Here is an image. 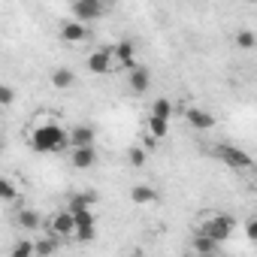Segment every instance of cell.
<instances>
[{
    "label": "cell",
    "mask_w": 257,
    "mask_h": 257,
    "mask_svg": "<svg viewBox=\"0 0 257 257\" xmlns=\"http://www.w3.org/2000/svg\"><path fill=\"white\" fill-rule=\"evenodd\" d=\"M112 55H115V70H127L131 73L140 61H137V46L131 40H118L112 46Z\"/></svg>",
    "instance_id": "cell-6"
},
{
    "label": "cell",
    "mask_w": 257,
    "mask_h": 257,
    "mask_svg": "<svg viewBox=\"0 0 257 257\" xmlns=\"http://www.w3.org/2000/svg\"><path fill=\"white\" fill-rule=\"evenodd\" d=\"M10 257H37V242H31V239H19V242L13 245Z\"/></svg>",
    "instance_id": "cell-20"
},
{
    "label": "cell",
    "mask_w": 257,
    "mask_h": 257,
    "mask_svg": "<svg viewBox=\"0 0 257 257\" xmlns=\"http://www.w3.org/2000/svg\"><path fill=\"white\" fill-rule=\"evenodd\" d=\"M16 224H19L25 233H37L40 227H46V221H43V215H40L37 209H19V215H16Z\"/></svg>",
    "instance_id": "cell-12"
},
{
    "label": "cell",
    "mask_w": 257,
    "mask_h": 257,
    "mask_svg": "<svg viewBox=\"0 0 257 257\" xmlns=\"http://www.w3.org/2000/svg\"><path fill=\"white\" fill-rule=\"evenodd\" d=\"M251 170H254V173H257V158H254V167H251Z\"/></svg>",
    "instance_id": "cell-28"
},
{
    "label": "cell",
    "mask_w": 257,
    "mask_h": 257,
    "mask_svg": "<svg viewBox=\"0 0 257 257\" xmlns=\"http://www.w3.org/2000/svg\"><path fill=\"white\" fill-rule=\"evenodd\" d=\"M131 203H137V206H152V203H158L155 185H146V182L134 185V188H131Z\"/></svg>",
    "instance_id": "cell-13"
},
{
    "label": "cell",
    "mask_w": 257,
    "mask_h": 257,
    "mask_svg": "<svg viewBox=\"0 0 257 257\" xmlns=\"http://www.w3.org/2000/svg\"><path fill=\"white\" fill-rule=\"evenodd\" d=\"M88 37H91V31H88V25H85V22H79V19H70V22H64V25H61V40H64V43H70V46L85 43Z\"/></svg>",
    "instance_id": "cell-9"
},
{
    "label": "cell",
    "mask_w": 257,
    "mask_h": 257,
    "mask_svg": "<svg viewBox=\"0 0 257 257\" xmlns=\"http://www.w3.org/2000/svg\"><path fill=\"white\" fill-rule=\"evenodd\" d=\"M146 131H149L152 137L164 140V137L170 134V118H161V115H152V112H149V118H146Z\"/></svg>",
    "instance_id": "cell-16"
},
{
    "label": "cell",
    "mask_w": 257,
    "mask_h": 257,
    "mask_svg": "<svg viewBox=\"0 0 257 257\" xmlns=\"http://www.w3.org/2000/svg\"><path fill=\"white\" fill-rule=\"evenodd\" d=\"M70 13H73V19L91 25V22H100L106 16V4H103V0H73Z\"/></svg>",
    "instance_id": "cell-5"
},
{
    "label": "cell",
    "mask_w": 257,
    "mask_h": 257,
    "mask_svg": "<svg viewBox=\"0 0 257 257\" xmlns=\"http://www.w3.org/2000/svg\"><path fill=\"white\" fill-rule=\"evenodd\" d=\"M13 103H16V91H13V85H0V106L10 109Z\"/></svg>",
    "instance_id": "cell-26"
},
{
    "label": "cell",
    "mask_w": 257,
    "mask_h": 257,
    "mask_svg": "<svg viewBox=\"0 0 257 257\" xmlns=\"http://www.w3.org/2000/svg\"><path fill=\"white\" fill-rule=\"evenodd\" d=\"M236 46L245 49V52L254 49V46H257V34H254V31H239V34H236Z\"/></svg>",
    "instance_id": "cell-25"
},
{
    "label": "cell",
    "mask_w": 257,
    "mask_h": 257,
    "mask_svg": "<svg viewBox=\"0 0 257 257\" xmlns=\"http://www.w3.org/2000/svg\"><path fill=\"white\" fill-rule=\"evenodd\" d=\"M73 239H76V242H91V239H97V221L76 227V236H73Z\"/></svg>",
    "instance_id": "cell-24"
},
{
    "label": "cell",
    "mask_w": 257,
    "mask_h": 257,
    "mask_svg": "<svg viewBox=\"0 0 257 257\" xmlns=\"http://www.w3.org/2000/svg\"><path fill=\"white\" fill-rule=\"evenodd\" d=\"M245 4H257V0H245Z\"/></svg>",
    "instance_id": "cell-29"
},
{
    "label": "cell",
    "mask_w": 257,
    "mask_h": 257,
    "mask_svg": "<svg viewBox=\"0 0 257 257\" xmlns=\"http://www.w3.org/2000/svg\"><path fill=\"white\" fill-rule=\"evenodd\" d=\"M212 155H215L224 167H230V170H251V167H254V158H251L245 149H239V146H227V143H221V146L212 149Z\"/></svg>",
    "instance_id": "cell-2"
},
{
    "label": "cell",
    "mask_w": 257,
    "mask_h": 257,
    "mask_svg": "<svg viewBox=\"0 0 257 257\" xmlns=\"http://www.w3.org/2000/svg\"><path fill=\"white\" fill-rule=\"evenodd\" d=\"M218 245H221V242H218V239H212V236H209V233H203V230H197V233H194V239H191V251H194V254H215V251H218Z\"/></svg>",
    "instance_id": "cell-15"
},
{
    "label": "cell",
    "mask_w": 257,
    "mask_h": 257,
    "mask_svg": "<svg viewBox=\"0 0 257 257\" xmlns=\"http://www.w3.org/2000/svg\"><path fill=\"white\" fill-rule=\"evenodd\" d=\"M200 230H203V233H209V236H212V239H218V242H227V239L236 233V218H233V215H215V218L203 221V224H200Z\"/></svg>",
    "instance_id": "cell-4"
},
{
    "label": "cell",
    "mask_w": 257,
    "mask_h": 257,
    "mask_svg": "<svg viewBox=\"0 0 257 257\" xmlns=\"http://www.w3.org/2000/svg\"><path fill=\"white\" fill-rule=\"evenodd\" d=\"M245 236H248V239L257 245V218H251V221L245 224Z\"/></svg>",
    "instance_id": "cell-27"
},
{
    "label": "cell",
    "mask_w": 257,
    "mask_h": 257,
    "mask_svg": "<svg viewBox=\"0 0 257 257\" xmlns=\"http://www.w3.org/2000/svg\"><path fill=\"white\" fill-rule=\"evenodd\" d=\"M94 203H97V194H73L67 206H70L73 212H79V209H91Z\"/></svg>",
    "instance_id": "cell-22"
},
{
    "label": "cell",
    "mask_w": 257,
    "mask_h": 257,
    "mask_svg": "<svg viewBox=\"0 0 257 257\" xmlns=\"http://www.w3.org/2000/svg\"><path fill=\"white\" fill-rule=\"evenodd\" d=\"M149 112H152V115H161V118H173V103H170L167 97H158Z\"/></svg>",
    "instance_id": "cell-23"
},
{
    "label": "cell",
    "mask_w": 257,
    "mask_h": 257,
    "mask_svg": "<svg viewBox=\"0 0 257 257\" xmlns=\"http://www.w3.org/2000/svg\"><path fill=\"white\" fill-rule=\"evenodd\" d=\"M94 127L91 124H76V127H70V149H76V146H94Z\"/></svg>",
    "instance_id": "cell-14"
},
{
    "label": "cell",
    "mask_w": 257,
    "mask_h": 257,
    "mask_svg": "<svg viewBox=\"0 0 257 257\" xmlns=\"http://www.w3.org/2000/svg\"><path fill=\"white\" fill-rule=\"evenodd\" d=\"M73 85H76V73H73L70 67H58V70L52 73V88L67 91V88H73Z\"/></svg>",
    "instance_id": "cell-17"
},
{
    "label": "cell",
    "mask_w": 257,
    "mask_h": 257,
    "mask_svg": "<svg viewBox=\"0 0 257 257\" xmlns=\"http://www.w3.org/2000/svg\"><path fill=\"white\" fill-rule=\"evenodd\" d=\"M58 239H61V236H55V233L40 236V239H37V257H49V254H55V251H58Z\"/></svg>",
    "instance_id": "cell-18"
},
{
    "label": "cell",
    "mask_w": 257,
    "mask_h": 257,
    "mask_svg": "<svg viewBox=\"0 0 257 257\" xmlns=\"http://www.w3.org/2000/svg\"><path fill=\"white\" fill-rule=\"evenodd\" d=\"M127 161H131V167L143 170V167L149 164V149H146V146H134L131 152H127Z\"/></svg>",
    "instance_id": "cell-21"
},
{
    "label": "cell",
    "mask_w": 257,
    "mask_h": 257,
    "mask_svg": "<svg viewBox=\"0 0 257 257\" xmlns=\"http://www.w3.org/2000/svg\"><path fill=\"white\" fill-rule=\"evenodd\" d=\"M0 200H4L7 206H13L16 200H19V188H16V182L7 176V179H0Z\"/></svg>",
    "instance_id": "cell-19"
},
{
    "label": "cell",
    "mask_w": 257,
    "mask_h": 257,
    "mask_svg": "<svg viewBox=\"0 0 257 257\" xmlns=\"http://www.w3.org/2000/svg\"><path fill=\"white\" fill-rule=\"evenodd\" d=\"M185 118H188V124L194 127V131H200V134L215 131V115H212L209 109H203V106H191V109H185Z\"/></svg>",
    "instance_id": "cell-8"
},
{
    "label": "cell",
    "mask_w": 257,
    "mask_h": 257,
    "mask_svg": "<svg viewBox=\"0 0 257 257\" xmlns=\"http://www.w3.org/2000/svg\"><path fill=\"white\" fill-rule=\"evenodd\" d=\"M46 230L55 233V236H61V239H73V236H76V215H73V209H70V206L58 209V212L46 221Z\"/></svg>",
    "instance_id": "cell-3"
},
{
    "label": "cell",
    "mask_w": 257,
    "mask_h": 257,
    "mask_svg": "<svg viewBox=\"0 0 257 257\" xmlns=\"http://www.w3.org/2000/svg\"><path fill=\"white\" fill-rule=\"evenodd\" d=\"M85 64H88V73H94V76H106V73L115 70V55H112V49H97V52L88 55Z\"/></svg>",
    "instance_id": "cell-7"
},
{
    "label": "cell",
    "mask_w": 257,
    "mask_h": 257,
    "mask_svg": "<svg viewBox=\"0 0 257 257\" xmlns=\"http://www.w3.org/2000/svg\"><path fill=\"white\" fill-rule=\"evenodd\" d=\"M70 161L76 170H91L97 164V149L94 146H76V149H70Z\"/></svg>",
    "instance_id": "cell-11"
},
{
    "label": "cell",
    "mask_w": 257,
    "mask_h": 257,
    "mask_svg": "<svg viewBox=\"0 0 257 257\" xmlns=\"http://www.w3.org/2000/svg\"><path fill=\"white\" fill-rule=\"evenodd\" d=\"M127 85H131L134 94H146L152 88V70L146 64H137L131 73H127Z\"/></svg>",
    "instance_id": "cell-10"
},
{
    "label": "cell",
    "mask_w": 257,
    "mask_h": 257,
    "mask_svg": "<svg viewBox=\"0 0 257 257\" xmlns=\"http://www.w3.org/2000/svg\"><path fill=\"white\" fill-rule=\"evenodd\" d=\"M28 143L40 155H58V152L70 149V131L61 127L58 121H40L34 131L28 134Z\"/></svg>",
    "instance_id": "cell-1"
}]
</instances>
